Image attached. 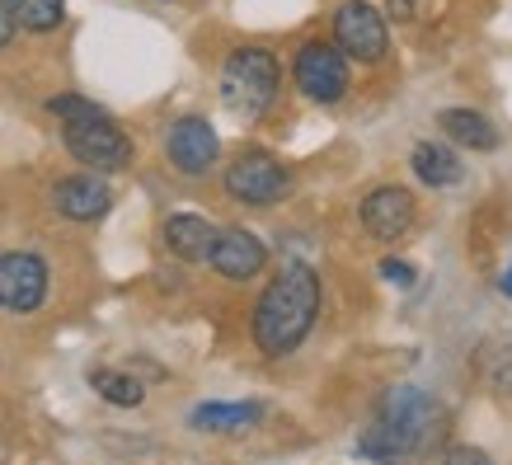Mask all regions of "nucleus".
<instances>
[{
	"label": "nucleus",
	"instance_id": "obj_1",
	"mask_svg": "<svg viewBox=\"0 0 512 465\" xmlns=\"http://www.w3.org/2000/svg\"><path fill=\"white\" fill-rule=\"evenodd\" d=\"M315 315H320V278L306 264L282 268L268 282V292L254 306V343L264 357H287L296 343L311 334Z\"/></svg>",
	"mask_w": 512,
	"mask_h": 465
},
{
	"label": "nucleus",
	"instance_id": "obj_2",
	"mask_svg": "<svg viewBox=\"0 0 512 465\" xmlns=\"http://www.w3.org/2000/svg\"><path fill=\"white\" fill-rule=\"evenodd\" d=\"M47 109L62 118V141L80 165H90L94 174H118L132 165V137L99 104L80 99V94H62Z\"/></svg>",
	"mask_w": 512,
	"mask_h": 465
},
{
	"label": "nucleus",
	"instance_id": "obj_3",
	"mask_svg": "<svg viewBox=\"0 0 512 465\" xmlns=\"http://www.w3.org/2000/svg\"><path fill=\"white\" fill-rule=\"evenodd\" d=\"M437 423H442V409L423 390H414V386L390 390L386 400H381V409H376V423L357 437V456H367V461L414 456Z\"/></svg>",
	"mask_w": 512,
	"mask_h": 465
},
{
	"label": "nucleus",
	"instance_id": "obj_4",
	"mask_svg": "<svg viewBox=\"0 0 512 465\" xmlns=\"http://www.w3.org/2000/svg\"><path fill=\"white\" fill-rule=\"evenodd\" d=\"M278 80H282L278 57L268 47H235L226 66H221V99L240 118H259V113L273 109Z\"/></svg>",
	"mask_w": 512,
	"mask_h": 465
},
{
	"label": "nucleus",
	"instance_id": "obj_5",
	"mask_svg": "<svg viewBox=\"0 0 512 465\" xmlns=\"http://www.w3.org/2000/svg\"><path fill=\"white\" fill-rule=\"evenodd\" d=\"M287 188H292L287 165H278V160L264 151L240 155L231 170H226V193H231L235 202H245V207H273V202L287 198Z\"/></svg>",
	"mask_w": 512,
	"mask_h": 465
},
{
	"label": "nucleus",
	"instance_id": "obj_6",
	"mask_svg": "<svg viewBox=\"0 0 512 465\" xmlns=\"http://www.w3.org/2000/svg\"><path fill=\"white\" fill-rule=\"evenodd\" d=\"M296 90L315 104H339L348 94V57L334 43H306L296 52Z\"/></svg>",
	"mask_w": 512,
	"mask_h": 465
},
{
	"label": "nucleus",
	"instance_id": "obj_7",
	"mask_svg": "<svg viewBox=\"0 0 512 465\" xmlns=\"http://www.w3.org/2000/svg\"><path fill=\"white\" fill-rule=\"evenodd\" d=\"M334 43H339L343 57L353 62H381L386 57V15L372 10L367 0H343L339 15H334Z\"/></svg>",
	"mask_w": 512,
	"mask_h": 465
},
{
	"label": "nucleus",
	"instance_id": "obj_8",
	"mask_svg": "<svg viewBox=\"0 0 512 465\" xmlns=\"http://www.w3.org/2000/svg\"><path fill=\"white\" fill-rule=\"evenodd\" d=\"M47 296V264L38 254H0V306L5 310H38Z\"/></svg>",
	"mask_w": 512,
	"mask_h": 465
},
{
	"label": "nucleus",
	"instance_id": "obj_9",
	"mask_svg": "<svg viewBox=\"0 0 512 465\" xmlns=\"http://www.w3.org/2000/svg\"><path fill=\"white\" fill-rule=\"evenodd\" d=\"M165 151H170V160H174V170L179 174H207L212 165H217L221 141H217V132H212L207 118H179V123L170 127Z\"/></svg>",
	"mask_w": 512,
	"mask_h": 465
},
{
	"label": "nucleus",
	"instance_id": "obj_10",
	"mask_svg": "<svg viewBox=\"0 0 512 465\" xmlns=\"http://www.w3.org/2000/svg\"><path fill=\"white\" fill-rule=\"evenodd\" d=\"M207 264L217 268L221 278L245 282V278H254V273H264L268 249H264V240H259L254 231L231 226V231H217V245H212V254H207Z\"/></svg>",
	"mask_w": 512,
	"mask_h": 465
},
{
	"label": "nucleus",
	"instance_id": "obj_11",
	"mask_svg": "<svg viewBox=\"0 0 512 465\" xmlns=\"http://www.w3.org/2000/svg\"><path fill=\"white\" fill-rule=\"evenodd\" d=\"M362 226L376 235V240H400L409 226H414V193L409 188H372L367 202H362Z\"/></svg>",
	"mask_w": 512,
	"mask_h": 465
},
{
	"label": "nucleus",
	"instance_id": "obj_12",
	"mask_svg": "<svg viewBox=\"0 0 512 465\" xmlns=\"http://www.w3.org/2000/svg\"><path fill=\"white\" fill-rule=\"evenodd\" d=\"M52 202H57V212L71 221H99L104 212H109V184L104 179H94V174H71V179H62V184L52 188Z\"/></svg>",
	"mask_w": 512,
	"mask_h": 465
},
{
	"label": "nucleus",
	"instance_id": "obj_13",
	"mask_svg": "<svg viewBox=\"0 0 512 465\" xmlns=\"http://www.w3.org/2000/svg\"><path fill=\"white\" fill-rule=\"evenodd\" d=\"M165 245H170L174 259H184V264H202L212 245H217V226L202 217H170L165 221Z\"/></svg>",
	"mask_w": 512,
	"mask_h": 465
},
{
	"label": "nucleus",
	"instance_id": "obj_14",
	"mask_svg": "<svg viewBox=\"0 0 512 465\" xmlns=\"http://www.w3.org/2000/svg\"><path fill=\"white\" fill-rule=\"evenodd\" d=\"M264 419V404H202V409H193V428H202V433H245V428H254V423Z\"/></svg>",
	"mask_w": 512,
	"mask_h": 465
},
{
	"label": "nucleus",
	"instance_id": "obj_15",
	"mask_svg": "<svg viewBox=\"0 0 512 465\" xmlns=\"http://www.w3.org/2000/svg\"><path fill=\"white\" fill-rule=\"evenodd\" d=\"M437 127H442V132H447L451 141L470 146V151H494V146H498V132H494V123H489L484 113L447 109L442 118H437Z\"/></svg>",
	"mask_w": 512,
	"mask_h": 465
},
{
	"label": "nucleus",
	"instance_id": "obj_16",
	"mask_svg": "<svg viewBox=\"0 0 512 465\" xmlns=\"http://www.w3.org/2000/svg\"><path fill=\"white\" fill-rule=\"evenodd\" d=\"M414 174H419L428 188H451L461 184V160H456V151H447V146H437V141H423V146H414Z\"/></svg>",
	"mask_w": 512,
	"mask_h": 465
},
{
	"label": "nucleus",
	"instance_id": "obj_17",
	"mask_svg": "<svg viewBox=\"0 0 512 465\" xmlns=\"http://www.w3.org/2000/svg\"><path fill=\"white\" fill-rule=\"evenodd\" d=\"M5 5H10L19 29H33V33L57 29L66 19V0H5Z\"/></svg>",
	"mask_w": 512,
	"mask_h": 465
},
{
	"label": "nucleus",
	"instance_id": "obj_18",
	"mask_svg": "<svg viewBox=\"0 0 512 465\" xmlns=\"http://www.w3.org/2000/svg\"><path fill=\"white\" fill-rule=\"evenodd\" d=\"M90 386L104 395L109 404H123V409H137L141 400H146V390H141L137 376L127 372H109V367H99V372H90Z\"/></svg>",
	"mask_w": 512,
	"mask_h": 465
},
{
	"label": "nucleus",
	"instance_id": "obj_19",
	"mask_svg": "<svg viewBox=\"0 0 512 465\" xmlns=\"http://www.w3.org/2000/svg\"><path fill=\"white\" fill-rule=\"evenodd\" d=\"M381 278H390L395 287H414V268L400 264V259H386V264H381Z\"/></svg>",
	"mask_w": 512,
	"mask_h": 465
},
{
	"label": "nucleus",
	"instance_id": "obj_20",
	"mask_svg": "<svg viewBox=\"0 0 512 465\" xmlns=\"http://www.w3.org/2000/svg\"><path fill=\"white\" fill-rule=\"evenodd\" d=\"M15 15H10V5H5V0H0V47H10V38H15Z\"/></svg>",
	"mask_w": 512,
	"mask_h": 465
},
{
	"label": "nucleus",
	"instance_id": "obj_21",
	"mask_svg": "<svg viewBox=\"0 0 512 465\" xmlns=\"http://www.w3.org/2000/svg\"><path fill=\"white\" fill-rule=\"evenodd\" d=\"M386 10L395 19H414V0H386Z\"/></svg>",
	"mask_w": 512,
	"mask_h": 465
},
{
	"label": "nucleus",
	"instance_id": "obj_22",
	"mask_svg": "<svg viewBox=\"0 0 512 465\" xmlns=\"http://www.w3.org/2000/svg\"><path fill=\"white\" fill-rule=\"evenodd\" d=\"M503 292H508V296H512V273H508V278H503Z\"/></svg>",
	"mask_w": 512,
	"mask_h": 465
}]
</instances>
